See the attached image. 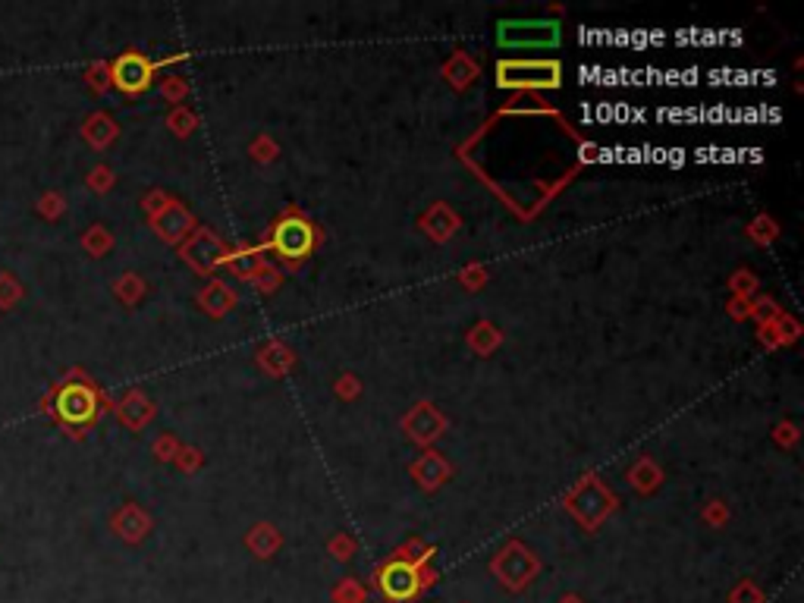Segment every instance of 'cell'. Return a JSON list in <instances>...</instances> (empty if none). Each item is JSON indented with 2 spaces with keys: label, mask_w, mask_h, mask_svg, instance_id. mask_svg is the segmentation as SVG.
I'll list each match as a JSON object with an SVG mask.
<instances>
[{
  "label": "cell",
  "mask_w": 804,
  "mask_h": 603,
  "mask_svg": "<svg viewBox=\"0 0 804 603\" xmlns=\"http://www.w3.org/2000/svg\"><path fill=\"white\" fill-rule=\"evenodd\" d=\"M559 69L550 63H532V67H500L503 85H528V82H540V85H557Z\"/></svg>",
  "instance_id": "obj_1"
},
{
  "label": "cell",
  "mask_w": 804,
  "mask_h": 603,
  "mask_svg": "<svg viewBox=\"0 0 804 603\" xmlns=\"http://www.w3.org/2000/svg\"><path fill=\"white\" fill-rule=\"evenodd\" d=\"M148 63L142 60V57H123V60L117 63V82L120 88H126V92H138V88L148 85Z\"/></svg>",
  "instance_id": "obj_2"
},
{
  "label": "cell",
  "mask_w": 804,
  "mask_h": 603,
  "mask_svg": "<svg viewBox=\"0 0 804 603\" xmlns=\"http://www.w3.org/2000/svg\"><path fill=\"white\" fill-rule=\"evenodd\" d=\"M92 409H94L92 393L82 390V386H69V390L63 393L60 412H63V418H69V421H85V418L92 415Z\"/></svg>",
  "instance_id": "obj_3"
},
{
  "label": "cell",
  "mask_w": 804,
  "mask_h": 603,
  "mask_svg": "<svg viewBox=\"0 0 804 603\" xmlns=\"http://www.w3.org/2000/svg\"><path fill=\"white\" fill-rule=\"evenodd\" d=\"M311 245V233L308 226L302 224H286L283 230H280V249L286 252V255H302L305 249Z\"/></svg>",
  "instance_id": "obj_4"
}]
</instances>
